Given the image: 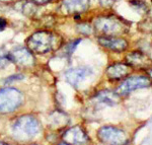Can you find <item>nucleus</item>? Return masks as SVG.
Returning <instances> with one entry per match:
<instances>
[{"mask_svg":"<svg viewBox=\"0 0 152 145\" xmlns=\"http://www.w3.org/2000/svg\"><path fill=\"white\" fill-rule=\"evenodd\" d=\"M131 23L117 15H102L95 18L94 29L99 36L118 37L127 34Z\"/></svg>","mask_w":152,"mask_h":145,"instance_id":"obj_1","label":"nucleus"},{"mask_svg":"<svg viewBox=\"0 0 152 145\" xmlns=\"http://www.w3.org/2000/svg\"><path fill=\"white\" fill-rule=\"evenodd\" d=\"M61 38L48 31H39L28 37L26 46L29 51L36 54H46L61 46Z\"/></svg>","mask_w":152,"mask_h":145,"instance_id":"obj_2","label":"nucleus"},{"mask_svg":"<svg viewBox=\"0 0 152 145\" xmlns=\"http://www.w3.org/2000/svg\"><path fill=\"white\" fill-rule=\"evenodd\" d=\"M41 129V124L35 116L23 115L14 122L12 126V135L14 139L21 142L29 141L38 135Z\"/></svg>","mask_w":152,"mask_h":145,"instance_id":"obj_3","label":"nucleus"},{"mask_svg":"<svg viewBox=\"0 0 152 145\" xmlns=\"http://www.w3.org/2000/svg\"><path fill=\"white\" fill-rule=\"evenodd\" d=\"M23 100V93L13 87L0 89V114H10L20 107Z\"/></svg>","mask_w":152,"mask_h":145,"instance_id":"obj_4","label":"nucleus"},{"mask_svg":"<svg viewBox=\"0 0 152 145\" xmlns=\"http://www.w3.org/2000/svg\"><path fill=\"white\" fill-rule=\"evenodd\" d=\"M97 139L104 144L120 145L128 142V137L124 130L114 126H102L96 133Z\"/></svg>","mask_w":152,"mask_h":145,"instance_id":"obj_5","label":"nucleus"},{"mask_svg":"<svg viewBox=\"0 0 152 145\" xmlns=\"http://www.w3.org/2000/svg\"><path fill=\"white\" fill-rule=\"evenodd\" d=\"M152 85V80L149 78V76H142V75H136V76H130L127 77L124 81L121 82V84L118 86L116 92L119 93L121 97L127 95L129 93L136 89L140 88H146Z\"/></svg>","mask_w":152,"mask_h":145,"instance_id":"obj_6","label":"nucleus"},{"mask_svg":"<svg viewBox=\"0 0 152 145\" xmlns=\"http://www.w3.org/2000/svg\"><path fill=\"white\" fill-rule=\"evenodd\" d=\"M126 63L132 69L148 71L152 67V59L146 53L140 50H135L127 54Z\"/></svg>","mask_w":152,"mask_h":145,"instance_id":"obj_7","label":"nucleus"},{"mask_svg":"<svg viewBox=\"0 0 152 145\" xmlns=\"http://www.w3.org/2000/svg\"><path fill=\"white\" fill-rule=\"evenodd\" d=\"M8 57L12 63L19 67L29 68L35 65V57L33 55V52L23 47H19L10 51L8 53Z\"/></svg>","mask_w":152,"mask_h":145,"instance_id":"obj_8","label":"nucleus"},{"mask_svg":"<svg viewBox=\"0 0 152 145\" xmlns=\"http://www.w3.org/2000/svg\"><path fill=\"white\" fill-rule=\"evenodd\" d=\"M62 140L66 144H86L90 141L89 136L87 135L84 128L81 126H73L67 129L62 135Z\"/></svg>","mask_w":152,"mask_h":145,"instance_id":"obj_9","label":"nucleus"},{"mask_svg":"<svg viewBox=\"0 0 152 145\" xmlns=\"http://www.w3.org/2000/svg\"><path fill=\"white\" fill-rule=\"evenodd\" d=\"M97 42L102 47L117 53L125 52L129 47V42L126 39L121 38V37L99 36Z\"/></svg>","mask_w":152,"mask_h":145,"instance_id":"obj_10","label":"nucleus"},{"mask_svg":"<svg viewBox=\"0 0 152 145\" xmlns=\"http://www.w3.org/2000/svg\"><path fill=\"white\" fill-rule=\"evenodd\" d=\"M92 74V70L89 67H77L66 71L65 78L67 82L73 87H78L81 83Z\"/></svg>","mask_w":152,"mask_h":145,"instance_id":"obj_11","label":"nucleus"},{"mask_svg":"<svg viewBox=\"0 0 152 145\" xmlns=\"http://www.w3.org/2000/svg\"><path fill=\"white\" fill-rule=\"evenodd\" d=\"M132 71L131 66L127 63H113L105 69V75L111 81H119L128 76Z\"/></svg>","mask_w":152,"mask_h":145,"instance_id":"obj_12","label":"nucleus"},{"mask_svg":"<svg viewBox=\"0 0 152 145\" xmlns=\"http://www.w3.org/2000/svg\"><path fill=\"white\" fill-rule=\"evenodd\" d=\"M94 102L97 105H115L121 102V95L117 92H112V90H100L94 97Z\"/></svg>","mask_w":152,"mask_h":145,"instance_id":"obj_13","label":"nucleus"},{"mask_svg":"<svg viewBox=\"0 0 152 145\" xmlns=\"http://www.w3.org/2000/svg\"><path fill=\"white\" fill-rule=\"evenodd\" d=\"M62 2L67 12L73 14H81L90 6V0H62Z\"/></svg>","mask_w":152,"mask_h":145,"instance_id":"obj_14","label":"nucleus"},{"mask_svg":"<svg viewBox=\"0 0 152 145\" xmlns=\"http://www.w3.org/2000/svg\"><path fill=\"white\" fill-rule=\"evenodd\" d=\"M69 117L67 114L61 111H55V112L51 113L49 116V122H50V126L54 129H60V128L65 127L66 125L69 123Z\"/></svg>","mask_w":152,"mask_h":145,"instance_id":"obj_15","label":"nucleus"},{"mask_svg":"<svg viewBox=\"0 0 152 145\" xmlns=\"http://www.w3.org/2000/svg\"><path fill=\"white\" fill-rule=\"evenodd\" d=\"M14 7L18 12L28 18H33L37 12L36 3H34L33 1H28V0H18L15 2Z\"/></svg>","mask_w":152,"mask_h":145,"instance_id":"obj_16","label":"nucleus"},{"mask_svg":"<svg viewBox=\"0 0 152 145\" xmlns=\"http://www.w3.org/2000/svg\"><path fill=\"white\" fill-rule=\"evenodd\" d=\"M129 4L140 14H146L148 12V5L142 0H129Z\"/></svg>","mask_w":152,"mask_h":145,"instance_id":"obj_17","label":"nucleus"},{"mask_svg":"<svg viewBox=\"0 0 152 145\" xmlns=\"http://www.w3.org/2000/svg\"><path fill=\"white\" fill-rule=\"evenodd\" d=\"M77 31H78V33H80L81 35H84V36H90L94 33V26H91L90 24L85 23L78 24Z\"/></svg>","mask_w":152,"mask_h":145,"instance_id":"obj_18","label":"nucleus"},{"mask_svg":"<svg viewBox=\"0 0 152 145\" xmlns=\"http://www.w3.org/2000/svg\"><path fill=\"white\" fill-rule=\"evenodd\" d=\"M9 63H11V61L8 57V53L4 54V53L0 52V68L3 69V68H5Z\"/></svg>","mask_w":152,"mask_h":145,"instance_id":"obj_19","label":"nucleus"},{"mask_svg":"<svg viewBox=\"0 0 152 145\" xmlns=\"http://www.w3.org/2000/svg\"><path fill=\"white\" fill-rule=\"evenodd\" d=\"M79 42H81V40H80V39H78V40H76L74 42H71V43L68 44L67 47H66V53H67L68 55H71V54H72L75 51L76 47L78 46Z\"/></svg>","mask_w":152,"mask_h":145,"instance_id":"obj_20","label":"nucleus"},{"mask_svg":"<svg viewBox=\"0 0 152 145\" xmlns=\"http://www.w3.org/2000/svg\"><path fill=\"white\" fill-rule=\"evenodd\" d=\"M20 79H23V76L21 74H14V75H11L9 77H7L5 79V83L6 82H13L15 80H20Z\"/></svg>","mask_w":152,"mask_h":145,"instance_id":"obj_21","label":"nucleus"},{"mask_svg":"<svg viewBox=\"0 0 152 145\" xmlns=\"http://www.w3.org/2000/svg\"><path fill=\"white\" fill-rule=\"evenodd\" d=\"M100 1V4L104 7H110L114 4V1L115 0H99Z\"/></svg>","mask_w":152,"mask_h":145,"instance_id":"obj_22","label":"nucleus"},{"mask_svg":"<svg viewBox=\"0 0 152 145\" xmlns=\"http://www.w3.org/2000/svg\"><path fill=\"white\" fill-rule=\"evenodd\" d=\"M6 26H7L6 19L3 18H0V31H3V29L6 28Z\"/></svg>","mask_w":152,"mask_h":145,"instance_id":"obj_23","label":"nucleus"},{"mask_svg":"<svg viewBox=\"0 0 152 145\" xmlns=\"http://www.w3.org/2000/svg\"><path fill=\"white\" fill-rule=\"evenodd\" d=\"M31 1H33L36 4H47L52 1V0H31Z\"/></svg>","mask_w":152,"mask_h":145,"instance_id":"obj_24","label":"nucleus"},{"mask_svg":"<svg viewBox=\"0 0 152 145\" xmlns=\"http://www.w3.org/2000/svg\"><path fill=\"white\" fill-rule=\"evenodd\" d=\"M148 72H149V78H150V79L152 80V67L148 70Z\"/></svg>","mask_w":152,"mask_h":145,"instance_id":"obj_25","label":"nucleus"},{"mask_svg":"<svg viewBox=\"0 0 152 145\" xmlns=\"http://www.w3.org/2000/svg\"><path fill=\"white\" fill-rule=\"evenodd\" d=\"M0 144H6L5 142H0Z\"/></svg>","mask_w":152,"mask_h":145,"instance_id":"obj_26","label":"nucleus"},{"mask_svg":"<svg viewBox=\"0 0 152 145\" xmlns=\"http://www.w3.org/2000/svg\"><path fill=\"white\" fill-rule=\"evenodd\" d=\"M0 1H9V0H0Z\"/></svg>","mask_w":152,"mask_h":145,"instance_id":"obj_27","label":"nucleus"},{"mask_svg":"<svg viewBox=\"0 0 152 145\" xmlns=\"http://www.w3.org/2000/svg\"><path fill=\"white\" fill-rule=\"evenodd\" d=\"M150 1H151V3H152V0H150Z\"/></svg>","mask_w":152,"mask_h":145,"instance_id":"obj_28","label":"nucleus"}]
</instances>
